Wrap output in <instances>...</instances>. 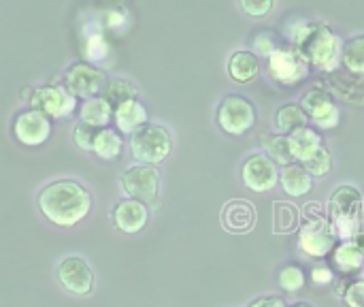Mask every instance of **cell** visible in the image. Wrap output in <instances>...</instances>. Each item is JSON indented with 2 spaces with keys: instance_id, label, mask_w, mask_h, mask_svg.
<instances>
[{
  "instance_id": "33",
  "label": "cell",
  "mask_w": 364,
  "mask_h": 307,
  "mask_svg": "<svg viewBox=\"0 0 364 307\" xmlns=\"http://www.w3.org/2000/svg\"><path fill=\"white\" fill-rule=\"evenodd\" d=\"M94 135H96V130L92 128V126H87V124H83V122H79L77 126H75V130H73V139H75V145L79 147V150H92V141H94Z\"/></svg>"
},
{
  "instance_id": "7",
  "label": "cell",
  "mask_w": 364,
  "mask_h": 307,
  "mask_svg": "<svg viewBox=\"0 0 364 307\" xmlns=\"http://www.w3.org/2000/svg\"><path fill=\"white\" fill-rule=\"evenodd\" d=\"M119 186L128 199L151 203L158 197L160 188V171L151 165H132L119 175Z\"/></svg>"
},
{
  "instance_id": "19",
  "label": "cell",
  "mask_w": 364,
  "mask_h": 307,
  "mask_svg": "<svg viewBox=\"0 0 364 307\" xmlns=\"http://www.w3.org/2000/svg\"><path fill=\"white\" fill-rule=\"evenodd\" d=\"M288 145H290V154H292L294 162H301V165H303V162H305L307 158H311L324 143H322V137H320L314 128L305 126V128H301V130L288 135Z\"/></svg>"
},
{
  "instance_id": "20",
  "label": "cell",
  "mask_w": 364,
  "mask_h": 307,
  "mask_svg": "<svg viewBox=\"0 0 364 307\" xmlns=\"http://www.w3.org/2000/svg\"><path fill=\"white\" fill-rule=\"evenodd\" d=\"M279 179H282L284 192L292 199L305 197L314 186V177L305 171V167L301 162H292V165L284 167L279 173Z\"/></svg>"
},
{
  "instance_id": "29",
  "label": "cell",
  "mask_w": 364,
  "mask_h": 307,
  "mask_svg": "<svg viewBox=\"0 0 364 307\" xmlns=\"http://www.w3.org/2000/svg\"><path fill=\"white\" fill-rule=\"evenodd\" d=\"M264 147H267V152L271 154L269 158H271L273 162H279V165H284V167H288V165L294 162V158H292V154H290L288 137H267V139H264Z\"/></svg>"
},
{
  "instance_id": "6",
  "label": "cell",
  "mask_w": 364,
  "mask_h": 307,
  "mask_svg": "<svg viewBox=\"0 0 364 307\" xmlns=\"http://www.w3.org/2000/svg\"><path fill=\"white\" fill-rule=\"evenodd\" d=\"M218 124L224 132L241 137L256 124V109L252 100L241 94H228L218 107Z\"/></svg>"
},
{
  "instance_id": "14",
  "label": "cell",
  "mask_w": 364,
  "mask_h": 307,
  "mask_svg": "<svg viewBox=\"0 0 364 307\" xmlns=\"http://www.w3.org/2000/svg\"><path fill=\"white\" fill-rule=\"evenodd\" d=\"M301 109L305 111V115H311V120L320 128H335L339 124V109L333 103V96L322 88H314L305 92L301 100Z\"/></svg>"
},
{
  "instance_id": "8",
  "label": "cell",
  "mask_w": 364,
  "mask_h": 307,
  "mask_svg": "<svg viewBox=\"0 0 364 307\" xmlns=\"http://www.w3.org/2000/svg\"><path fill=\"white\" fill-rule=\"evenodd\" d=\"M299 246L305 254L324 259L335 250V231L333 224L324 216H311L307 212L305 222L301 224V235H299Z\"/></svg>"
},
{
  "instance_id": "17",
  "label": "cell",
  "mask_w": 364,
  "mask_h": 307,
  "mask_svg": "<svg viewBox=\"0 0 364 307\" xmlns=\"http://www.w3.org/2000/svg\"><path fill=\"white\" fill-rule=\"evenodd\" d=\"M222 224L230 233H245L252 231L256 224V209L245 199L228 201L222 209Z\"/></svg>"
},
{
  "instance_id": "27",
  "label": "cell",
  "mask_w": 364,
  "mask_h": 307,
  "mask_svg": "<svg viewBox=\"0 0 364 307\" xmlns=\"http://www.w3.org/2000/svg\"><path fill=\"white\" fill-rule=\"evenodd\" d=\"M341 60L343 64L352 71V73H364V34L363 36H354L346 43V47L341 49Z\"/></svg>"
},
{
  "instance_id": "41",
  "label": "cell",
  "mask_w": 364,
  "mask_h": 307,
  "mask_svg": "<svg viewBox=\"0 0 364 307\" xmlns=\"http://www.w3.org/2000/svg\"><path fill=\"white\" fill-rule=\"evenodd\" d=\"M363 280H364V278H363Z\"/></svg>"
},
{
  "instance_id": "11",
  "label": "cell",
  "mask_w": 364,
  "mask_h": 307,
  "mask_svg": "<svg viewBox=\"0 0 364 307\" xmlns=\"http://www.w3.org/2000/svg\"><path fill=\"white\" fill-rule=\"evenodd\" d=\"M269 73L277 83L284 85H296L299 81H303L309 73V64L301 58V53L292 47H277V51H273L269 56Z\"/></svg>"
},
{
  "instance_id": "1",
  "label": "cell",
  "mask_w": 364,
  "mask_h": 307,
  "mask_svg": "<svg viewBox=\"0 0 364 307\" xmlns=\"http://www.w3.org/2000/svg\"><path fill=\"white\" fill-rule=\"evenodd\" d=\"M38 209L51 224L70 229L92 212V194L79 182L58 179L38 192Z\"/></svg>"
},
{
  "instance_id": "21",
  "label": "cell",
  "mask_w": 364,
  "mask_h": 307,
  "mask_svg": "<svg viewBox=\"0 0 364 307\" xmlns=\"http://www.w3.org/2000/svg\"><path fill=\"white\" fill-rule=\"evenodd\" d=\"M260 73V60L252 51H235L228 60V75L237 83H250Z\"/></svg>"
},
{
  "instance_id": "23",
  "label": "cell",
  "mask_w": 364,
  "mask_h": 307,
  "mask_svg": "<svg viewBox=\"0 0 364 307\" xmlns=\"http://www.w3.org/2000/svg\"><path fill=\"white\" fill-rule=\"evenodd\" d=\"M301 227V212L296 205L288 201L273 203V231L275 233H292Z\"/></svg>"
},
{
  "instance_id": "2",
  "label": "cell",
  "mask_w": 364,
  "mask_h": 307,
  "mask_svg": "<svg viewBox=\"0 0 364 307\" xmlns=\"http://www.w3.org/2000/svg\"><path fill=\"white\" fill-rule=\"evenodd\" d=\"M288 38L309 66L333 71L341 58V41L326 24H294Z\"/></svg>"
},
{
  "instance_id": "24",
  "label": "cell",
  "mask_w": 364,
  "mask_h": 307,
  "mask_svg": "<svg viewBox=\"0 0 364 307\" xmlns=\"http://www.w3.org/2000/svg\"><path fill=\"white\" fill-rule=\"evenodd\" d=\"M100 96L115 109V107H119L122 103L136 98V90H134V85H132L128 79H122V77H107V83H105Z\"/></svg>"
},
{
  "instance_id": "15",
  "label": "cell",
  "mask_w": 364,
  "mask_h": 307,
  "mask_svg": "<svg viewBox=\"0 0 364 307\" xmlns=\"http://www.w3.org/2000/svg\"><path fill=\"white\" fill-rule=\"evenodd\" d=\"M113 224L117 231L126 233V235H134L139 231L145 229L147 218H149V209L145 203L134 201V199H124L113 207Z\"/></svg>"
},
{
  "instance_id": "25",
  "label": "cell",
  "mask_w": 364,
  "mask_h": 307,
  "mask_svg": "<svg viewBox=\"0 0 364 307\" xmlns=\"http://www.w3.org/2000/svg\"><path fill=\"white\" fill-rule=\"evenodd\" d=\"M307 126V115L299 105H284L275 113V128L279 132H296Z\"/></svg>"
},
{
  "instance_id": "35",
  "label": "cell",
  "mask_w": 364,
  "mask_h": 307,
  "mask_svg": "<svg viewBox=\"0 0 364 307\" xmlns=\"http://www.w3.org/2000/svg\"><path fill=\"white\" fill-rule=\"evenodd\" d=\"M241 9L252 17H262L273 9V2L271 0H243Z\"/></svg>"
},
{
  "instance_id": "18",
  "label": "cell",
  "mask_w": 364,
  "mask_h": 307,
  "mask_svg": "<svg viewBox=\"0 0 364 307\" xmlns=\"http://www.w3.org/2000/svg\"><path fill=\"white\" fill-rule=\"evenodd\" d=\"M79 120L87 126H92L94 130L100 128H109V124L113 122V107L102 98V96H94L81 103L79 107Z\"/></svg>"
},
{
  "instance_id": "5",
  "label": "cell",
  "mask_w": 364,
  "mask_h": 307,
  "mask_svg": "<svg viewBox=\"0 0 364 307\" xmlns=\"http://www.w3.org/2000/svg\"><path fill=\"white\" fill-rule=\"evenodd\" d=\"M28 105L49 120H64L77 109V98L64 85H38L30 90Z\"/></svg>"
},
{
  "instance_id": "31",
  "label": "cell",
  "mask_w": 364,
  "mask_h": 307,
  "mask_svg": "<svg viewBox=\"0 0 364 307\" xmlns=\"http://www.w3.org/2000/svg\"><path fill=\"white\" fill-rule=\"evenodd\" d=\"M305 284V274L296 265H288L279 271V286L288 293H296Z\"/></svg>"
},
{
  "instance_id": "12",
  "label": "cell",
  "mask_w": 364,
  "mask_h": 307,
  "mask_svg": "<svg viewBox=\"0 0 364 307\" xmlns=\"http://www.w3.org/2000/svg\"><path fill=\"white\" fill-rule=\"evenodd\" d=\"M241 179L254 192H269L277 186L279 171L267 154H252L241 167Z\"/></svg>"
},
{
  "instance_id": "30",
  "label": "cell",
  "mask_w": 364,
  "mask_h": 307,
  "mask_svg": "<svg viewBox=\"0 0 364 307\" xmlns=\"http://www.w3.org/2000/svg\"><path fill=\"white\" fill-rule=\"evenodd\" d=\"M107 53H109V45H107L102 32L100 30L98 32H90L85 36V58L90 60V64L102 60Z\"/></svg>"
},
{
  "instance_id": "13",
  "label": "cell",
  "mask_w": 364,
  "mask_h": 307,
  "mask_svg": "<svg viewBox=\"0 0 364 307\" xmlns=\"http://www.w3.org/2000/svg\"><path fill=\"white\" fill-rule=\"evenodd\" d=\"M13 135L26 147L43 145L51 137V120L32 109L21 111V113H17V118L13 122Z\"/></svg>"
},
{
  "instance_id": "38",
  "label": "cell",
  "mask_w": 364,
  "mask_h": 307,
  "mask_svg": "<svg viewBox=\"0 0 364 307\" xmlns=\"http://www.w3.org/2000/svg\"><path fill=\"white\" fill-rule=\"evenodd\" d=\"M354 244L363 250V254H364V229L358 233V235H356V237H354Z\"/></svg>"
},
{
  "instance_id": "4",
  "label": "cell",
  "mask_w": 364,
  "mask_h": 307,
  "mask_svg": "<svg viewBox=\"0 0 364 307\" xmlns=\"http://www.w3.org/2000/svg\"><path fill=\"white\" fill-rule=\"evenodd\" d=\"M173 150L171 132L160 124H145L130 137V152L139 165H160Z\"/></svg>"
},
{
  "instance_id": "32",
  "label": "cell",
  "mask_w": 364,
  "mask_h": 307,
  "mask_svg": "<svg viewBox=\"0 0 364 307\" xmlns=\"http://www.w3.org/2000/svg\"><path fill=\"white\" fill-rule=\"evenodd\" d=\"M273 51H277V43H275V36L273 32H258L256 38H254V45H252V53L254 56H271Z\"/></svg>"
},
{
  "instance_id": "40",
  "label": "cell",
  "mask_w": 364,
  "mask_h": 307,
  "mask_svg": "<svg viewBox=\"0 0 364 307\" xmlns=\"http://www.w3.org/2000/svg\"><path fill=\"white\" fill-rule=\"evenodd\" d=\"M292 307H309L307 303H296V306H292Z\"/></svg>"
},
{
  "instance_id": "9",
  "label": "cell",
  "mask_w": 364,
  "mask_h": 307,
  "mask_svg": "<svg viewBox=\"0 0 364 307\" xmlns=\"http://www.w3.org/2000/svg\"><path fill=\"white\" fill-rule=\"evenodd\" d=\"M105 83H107V75L85 60L70 64L64 73V90H68L75 98L87 100L100 96Z\"/></svg>"
},
{
  "instance_id": "22",
  "label": "cell",
  "mask_w": 364,
  "mask_h": 307,
  "mask_svg": "<svg viewBox=\"0 0 364 307\" xmlns=\"http://www.w3.org/2000/svg\"><path fill=\"white\" fill-rule=\"evenodd\" d=\"M122 147H124V139H122V135L117 130H113V128H100V130H96L94 141H92V152L98 158H102V160H115V158H119Z\"/></svg>"
},
{
  "instance_id": "16",
  "label": "cell",
  "mask_w": 364,
  "mask_h": 307,
  "mask_svg": "<svg viewBox=\"0 0 364 307\" xmlns=\"http://www.w3.org/2000/svg\"><path fill=\"white\" fill-rule=\"evenodd\" d=\"M147 120H149V113H147L145 105L139 98L126 100V103H122L119 107L113 109V122L117 126V132L126 135V137H132L139 128L149 124Z\"/></svg>"
},
{
  "instance_id": "34",
  "label": "cell",
  "mask_w": 364,
  "mask_h": 307,
  "mask_svg": "<svg viewBox=\"0 0 364 307\" xmlns=\"http://www.w3.org/2000/svg\"><path fill=\"white\" fill-rule=\"evenodd\" d=\"M343 299H346L348 307H364V280L350 282Z\"/></svg>"
},
{
  "instance_id": "39",
  "label": "cell",
  "mask_w": 364,
  "mask_h": 307,
  "mask_svg": "<svg viewBox=\"0 0 364 307\" xmlns=\"http://www.w3.org/2000/svg\"><path fill=\"white\" fill-rule=\"evenodd\" d=\"M360 224H364V201H363V209H360Z\"/></svg>"
},
{
  "instance_id": "10",
  "label": "cell",
  "mask_w": 364,
  "mask_h": 307,
  "mask_svg": "<svg viewBox=\"0 0 364 307\" xmlns=\"http://www.w3.org/2000/svg\"><path fill=\"white\" fill-rule=\"evenodd\" d=\"M55 276L60 286L75 297H87L94 291V271L81 256H66L58 265Z\"/></svg>"
},
{
  "instance_id": "36",
  "label": "cell",
  "mask_w": 364,
  "mask_h": 307,
  "mask_svg": "<svg viewBox=\"0 0 364 307\" xmlns=\"http://www.w3.org/2000/svg\"><path fill=\"white\" fill-rule=\"evenodd\" d=\"M311 280H314L316 284H320V286H326V284H331V282H333V271H331L328 267H324V265L314 267V271H311Z\"/></svg>"
},
{
  "instance_id": "3",
  "label": "cell",
  "mask_w": 364,
  "mask_h": 307,
  "mask_svg": "<svg viewBox=\"0 0 364 307\" xmlns=\"http://www.w3.org/2000/svg\"><path fill=\"white\" fill-rule=\"evenodd\" d=\"M360 209H363V194L354 186H339L328 201V214L331 224L335 231V237L341 239H354L360 231Z\"/></svg>"
},
{
  "instance_id": "26",
  "label": "cell",
  "mask_w": 364,
  "mask_h": 307,
  "mask_svg": "<svg viewBox=\"0 0 364 307\" xmlns=\"http://www.w3.org/2000/svg\"><path fill=\"white\" fill-rule=\"evenodd\" d=\"M335 265L346 274L360 271L364 267L363 250L354 241H346V244L337 246L335 248Z\"/></svg>"
},
{
  "instance_id": "37",
  "label": "cell",
  "mask_w": 364,
  "mask_h": 307,
  "mask_svg": "<svg viewBox=\"0 0 364 307\" xmlns=\"http://www.w3.org/2000/svg\"><path fill=\"white\" fill-rule=\"evenodd\" d=\"M250 307H288V306H286V301H284V299H279V297H260V299L252 301Z\"/></svg>"
},
{
  "instance_id": "28",
  "label": "cell",
  "mask_w": 364,
  "mask_h": 307,
  "mask_svg": "<svg viewBox=\"0 0 364 307\" xmlns=\"http://www.w3.org/2000/svg\"><path fill=\"white\" fill-rule=\"evenodd\" d=\"M303 167H305V171H307L311 177H324V175L331 171V167H333V154L328 152L326 145H322L311 158H307V160L303 162Z\"/></svg>"
}]
</instances>
